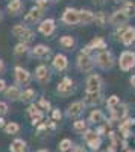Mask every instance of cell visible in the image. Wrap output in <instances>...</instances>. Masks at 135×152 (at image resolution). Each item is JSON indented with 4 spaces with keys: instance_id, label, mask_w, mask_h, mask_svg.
<instances>
[{
    "instance_id": "1",
    "label": "cell",
    "mask_w": 135,
    "mask_h": 152,
    "mask_svg": "<svg viewBox=\"0 0 135 152\" xmlns=\"http://www.w3.org/2000/svg\"><path fill=\"white\" fill-rule=\"evenodd\" d=\"M94 61H96V67L103 70V72L111 70L117 64V58L112 53V50H109V49L100 50V52H96L94 53Z\"/></svg>"
},
{
    "instance_id": "2",
    "label": "cell",
    "mask_w": 135,
    "mask_h": 152,
    "mask_svg": "<svg viewBox=\"0 0 135 152\" xmlns=\"http://www.w3.org/2000/svg\"><path fill=\"white\" fill-rule=\"evenodd\" d=\"M76 69L81 72V73H93L94 69H96V61H94V55L91 53H87L81 50L76 56Z\"/></svg>"
},
{
    "instance_id": "3",
    "label": "cell",
    "mask_w": 135,
    "mask_h": 152,
    "mask_svg": "<svg viewBox=\"0 0 135 152\" xmlns=\"http://www.w3.org/2000/svg\"><path fill=\"white\" fill-rule=\"evenodd\" d=\"M117 66L121 72H131L132 69H135V50L126 49L120 53V56L117 58Z\"/></svg>"
},
{
    "instance_id": "4",
    "label": "cell",
    "mask_w": 135,
    "mask_h": 152,
    "mask_svg": "<svg viewBox=\"0 0 135 152\" xmlns=\"http://www.w3.org/2000/svg\"><path fill=\"white\" fill-rule=\"evenodd\" d=\"M103 90V78L99 73H90L85 79V93H96Z\"/></svg>"
},
{
    "instance_id": "5",
    "label": "cell",
    "mask_w": 135,
    "mask_h": 152,
    "mask_svg": "<svg viewBox=\"0 0 135 152\" xmlns=\"http://www.w3.org/2000/svg\"><path fill=\"white\" fill-rule=\"evenodd\" d=\"M75 91H76V85H75V81H73L70 76H64L56 85V93L61 97H68Z\"/></svg>"
},
{
    "instance_id": "6",
    "label": "cell",
    "mask_w": 135,
    "mask_h": 152,
    "mask_svg": "<svg viewBox=\"0 0 135 152\" xmlns=\"http://www.w3.org/2000/svg\"><path fill=\"white\" fill-rule=\"evenodd\" d=\"M132 17L128 14V12L123 9V8H120V9H115L111 15H109V26H112V28H118V26H126V24L129 23Z\"/></svg>"
},
{
    "instance_id": "7",
    "label": "cell",
    "mask_w": 135,
    "mask_h": 152,
    "mask_svg": "<svg viewBox=\"0 0 135 152\" xmlns=\"http://www.w3.org/2000/svg\"><path fill=\"white\" fill-rule=\"evenodd\" d=\"M85 110H87V107H85V104L82 100H75V102H71L70 105H67L64 116L67 119L76 120V119H81V116L85 113Z\"/></svg>"
},
{
    "instance_id": "8",
    "label": "cell",
    "mask_w": 135,
    "mask_h": 152,
    "mask_svg": "<svg viewBox=\"0 0 135 152\" xmlns=\"http://www.w3.org/2000/svg\"><path fill=\"white\" fill-rule=\"evenodd\" d=\"M61 21H62L65 26H78L79 24V9L67 6L61 15Z\"/></svg>"
},
{
    "instance_id": "9",
    "label": "cell",
    "mask_w": 135,
    "mask_h": 152,
    "mask_svg": "<svg viewBox=\"0 0 135 152\" xmlns=\"http://www.w3.org/2000/svg\"><path fill=\"white\" fill-rule=\"evenodd\" d=\"M82 102L85 104L87 108H96L100 104L105 102V96L103 91H96V93H85L82 97Z\"/></svg>"
},
{
    "instance_id": "10",
    "label": "cell",
    "mask_w": 135,
    "mask_h": 152,
    "mask_svg": "<svg viewBox=\"0 0 135 152\" xmlns=\"http://www.w3.org/2000/svg\"><path fill=\"white\" fill-rule=\"evenodd\" d=\"M105 49H108V43H106V40L105 38H102V37H94L93 40L85 46L82 50L83 52H87V53H96V52H100V50H105Z\"/></svg>"
},
{
    "instance_id": "11",
    "label": "cell",
    "mask_w": 135,
    "mask_h": 152,
    "mask_svg": "<svg viewBox=\"0 0 135 152\" xmlns=\"http://www.w3.org/2000/svg\"><path fill=\"white\" fill-rule=\"evenodd\" d=\"M33 78L40 85H47L49 82H50V69H49L46 64L36 66L35 72H33Z\"/></svg>"
},
{
    "instance_id": "12",
    "label": "cell",
    "mask_w": 135,
    "mask_h": 152,
    "mask_svg": "<svg viewBox=\"0 0 135 152\" xmlns=\"http://www.w3.org/2000/svg\"><path fill=\"white\" fill-rule=\"evenodd\" d=\"M14 76H15V84L17 85H23V87H28L29 84H30V81H32V75H30V72L29 70H26V69H23V67H20V66H17L15 69H14Z\"/></svg>"
},
{
    "instance_id": "13",
    "label": "cell",
    "mask_w": 135,
    "mask_h": 152,
    "mask_svg": "<svg viewBox=\"0 0 135 152\" xmlns=\"http://www.w3.org/2000/svg\"><path fill=\"white\" fill-rule=\"evenodd\" d=\"M44 12L46 9H41L38 6H33L29 9V12H26V15H24V24H35V23H38L43 20L44 17Z\"/></svg>"
},
{
    "instance_id": "14",
    "label": "cell",
    "mask_w": 135,
    "mask_h": 152,
    "mask_svg": "<svg viewBox=\"0 0 135 152\" xmlns=\"http://www.w3.org/2000/svg\"><path fill=\"white\" fill-rule=\"evenodd\" d=\"M118 43H121L125 47L134 46L135 44V26H126L118 38Z\"/></svg>"
},
{
    "instance_id": "15",
    "label": "cell",
    "mask_w": 135,
    "mask_h": 152,
    "mask_svg": "<svg viewBox=\"0 0 135 152\" xmlns=\"http://www.w3.org/2000/svg\"><path fill=\"white\" fill-rule=\"evenodd\" d=\"M55 31H56V23H55L53 18H44V20H41L40 24H38V32H40L41 35H44V37L53 35Z\"/></svg>"
},
{
    "instance_id": "16",
    "label": "cell",
    "mask_w": 135,
    "mask_h": 152,
    "mask_svg": "<svg viewBox=\"0 0 135 152\" xmlns=\"http://www.w3.org/2000/svg\"><path fill=\"white\" fill-rule=\"evenodd\" d=\"M88 122H90V125H103V123H106L108 122V116L102 111V110H99V108H93L91 111H90V114H88V119H87Z\"/></svg>"
},
{
    "instance_id": "17",
    "label": "cell",
    "mask_w": 135,
    "mask_h": 152,
    "mask_svg": "<svg viewBox=\"0 0 135 152\" xmlns=\"http://www.w3.org/2000/svg\"><path fill=\"white\" fill-rule=\"evenodd\" d=\"M52 69L58 73L65 72L68 69V58L64 53H56L52 59Z\"/></svg>"
},
{
    "instance_id": "18",
    "label": "cell",
    "mask_w": 135,
    "mask_h": 152,
    "mask_svg": "<svg viewBox=\"0 0 135 152\" xmlns=\"http://www.w3.org/2000/svg\"><path fill=\"white\" fill-rule=\"evenodd\" d=\"M30 56L32 58H38V59H46L47 56H50L52 53V49L46 46V44H36L30 49Z\"/></svg>"
},
{
    "instance_id": "19",
    "label": "cell",
    "mask_w": 135,
    "mask_h": 152,
    "mask_svg": "<svg viewBox=\"0 0 135 152\" xmlns=\"http://www.w3.org/2000/svg\"><path fill=\"white\" fill-rule=\"evenodd\" d=\"M96 20V12H93L91 9L82 8L79 9V24L82 26H88V24H93Z\"/></svg>"
},
{
    "instance_id": "20",
    "label": "cell",
    "mask_w": 135,
    "mask_h": 152,
    "mask_svg": "<svg viewBox=\"0 0 135 152\" xmlns=\"http://www.w3.org/2000/svg\"><path fill=\"white\" fill-rule=\"evenodd\" d=\"M5 93V97L11 102H15V100H20L21 99V93L23 90L20 88V85H9L6 87V90L3 91Z\"/></svg>"
},
{
    "instance_id": "21",
    "label": "cell",
    "mask_w": 135,
    "mask_h": 152,
    "mask_svg": "<svg viewBox=\"0 0 135 152\" xmlns=\"http://www.w3.org/2000/svg\"><path fill=\"white\" fill-rule=\"evenodd\" d=\"M29 146L28 142L23 140V138H14L12 143L9 145V152H28Z\"/></svg>"
},
{
    "instance_id": "22",
    "label": "cell",
    "mask_w": 135,
    "mask_h": 152,
    "mask_svg": "<svg viewBox=\"0 0 135 152\" xmlns=\"http://www.w3.org/2000/svg\"><path fill=\"white\" fill-rule=\"evenodd\" d=\"M88 128H90V122L85 120V119H76L75 122H73V125H71V129L75 131L76 134H81V135Z\"/></svg>"
},
{
    "instance_id": "23",
    "label": "cell",
    "mask_w": 135,
    "mask_h": 152,
    "mask_svg": "<svg viewBox=\"0 0 135 152\" xmlns=\"http://www.w3.org/2000/svg\"><path fill=\"white\" fill-rule=\"evenodd\" d=\"M58 44L62 49H65V50H71L73 47L76 46V38L71 37V35H62L58 40Z\"/></svg>"
},
{
    "instance_id": "24",
    "label": "cell",
    "mask_w": 135,
    "mask_h": 152,
    "mask_svg": "<svg viewBox=\"0 0 135 152\" xmlns=\"http://www.w3.org/2000/svg\"><path fill=\"white\" fill-rule=\"evenodd\" d=\"M6 9H8V12L11 15H18L23 11V2L21 0H11V2L8 3V6H6Z\"/></svg>"
},
{
    "instance_id": "25",
    "label": "cell",
    "mask_w": 135,
    "mask_h": 152,
    "mask_svg": "<svg viewBox=\"0 0 135 152\" xmlns=\"http://www.w3.org/2000/svg\"><path fill=\"white\" fill-rule=\"evenodd\" d=\"M26 113H28V116H29L30 119H33V117H44V111L40 108L38 104H33V102L29 104Z\"/></svg>"
},
{
    "instance_id": "26",
    "label": "cell",
    "mask_w": 135,
    "mask_h": 152,
    "mask_svg": "<svg viewBox=\"0 0 135 152\" xmlns=\"http://www.w3.org/2000/svg\"><path fill=\"white\" fill-rule=\"evenodd\" d=\"M36 97V91L33 90V88H30V87H26L23 90V93H21V102H24V104H32L33 102V99Z\"/></svg>"
},
{
    "instance_id": "27",
    "label": "cell",
    "mask_w": 135,
    "mask_h": 152,
    "mask_svg": "<svg viewBox=\"0 0 135 152\" xmlns=\"http://www.w3.org/2000/svg\"><path fill=\"white\" fill-rule=\"evenodd\" d=\"M73 148H75V142L71 138H62L59 143H58V152H71Z\"/></svg>"
},
{
    "instance_id": "28",
    "label": "cell",
    "mask_w": 135,
    "mask_h": 152,
    "mask_svg": "<svg viewBox=\"0 0 135 152\" xmlns=\"http://www.w3.org/2000/svg\"><path fill=\"white\" fill-rule=\"evenodd\" d=\"M105 104H106V110L108 111H112L121 104V100H120V97L117 94H111V96H108L105 99Z\"/></svg>"
},
{
    "instance_id": "29",
    "label": "cell",
    "mask_w": 135,
    "mask_h": 152,
    "mask_svg": "<svg viewBox=\"0 0 135 152\" xmlns=\"http://www.w3.org/2000/svg\"><path fill=\"white\" fill-rule=\"evenodd\" d=\"M20 129H21V126H20L17 122H8L6 126L3 128V132H5L6 135H17V134L20 132Z\"/></svg>"
},
{
    "instance_id": "30",
    "label": "cell",
    "mask_w": 135,
    "mask_h": 152,
    "mask_svg": "<svg viewBox=\"0 0 135 152\" xmlns=\"http://www.w3.org/2000/svg\"><path fill=\"white\" fill-rule=\"evenodd\" d=\"M85 145L88 146V149H90L91 152H99L100 148H102V145H103V140H102L100 135H97L96 138H93V140H90L88 143H85Z\"/></svg>"
},
{
    "instance_id": "31",
    "label": "cell",
    "mask_w": 135,
    "mask_h": 152,
    "mask_svg": "<svg viewBox=\"0 0 135 152\" xmlns=\"http://www.w3.org/2000/svg\"><path fill=\"white\" fill-rule=\"evenodd\" d=\"M108 20H109V17L106 15L105 11H97V12H96V20H94V23H96L99 28H103L105 24H108Z\"/></svg>"
},
{
    "instance_id": "32",
    "label": "cell",
    "mask_w": 135,
    "mask_h": 152,
    "mask_svg": "<svg viewBox=\"0 0 135 152\" xmlns=\"http://www.w3.org/2000/svg\"><path fill=\"white\" fill-rule=\"evenodd\" d=\"M28 52H30V49H29L28 43L20 41V43L15 44V47H14V55H17V56H20V55H26Z\"/></svg>"
},
{
    "instance_id": "33",
    "label": "cell",
    "mask_w": 135,
    "mask_h": 152,
    "mask_svg": "<svg viewBox=\"0 0 135 152\" xmlns=\"http://www.w3.org/2000/svg\"><path fill=\"white\" fill-rule=\"evenodd\" d=\"M18 40H20V41H23V43H28V44H29L30 41H33V40H35V32H33L32 29H29V28H28L26 31H24V32L21 34V37L18 38Z\"/></svg>"
},
{
    "instance_id": "34",
    "label": "cell",
    "mask_w": 135,
    "mask_h": 152,
    "mask_svg": "<svg viewBox=\"0 0 135 152\" xmlns=\"http://www.w3.org/2000/svg\"><path fill=\"white\" fill-rule=\"evenodd\" d=\"M28 29V26L26 24H23V23H18V24H14V26H12V29H11V34L14 35L15 38H20L21 37V34L24 32Z\"/></svg>"
},
{
    "instance_id": "35",
    "label": "cell",
    "mask_w": 135,
    "mask_h": 152,
    "mask_svg": "<svg viewBox=\"0 0 135 152\" xmlns=\"http://www.w3.org/2000/svg\"><path fill=\"white\" fill-rule=\"evenodd\" d=\"M121 8H123L131 17L135 15V3L132 2V0H126V2H123V3H121Z\"/></svg>"
},
{
    "instance_id": "36",
    "label": "cell",
    "mask_w": 135,
    "mask_h": 152,
    "mask_svg": "<svg viewBox=\"0 0 135 152\" xmlns=\"http://www.w3.org/2000/svg\"><path fill=\"white\" fill-rule=\"evenodd\" d=\"M97 135H99V134L96 132V129H93V128H88L87 131H85V132L82 134V138H83V142H85V143H88L90 140H93V138H96Z\"/></svg>"
},
{
    "instance_id": "37",
    "label": "cell",
    "mask_w": 135,
    "mask_h": 152,
    "mask_svg": "<svg viewBox=\"0 0 135 152\" xmlns=\"http://www.w3.org/2000/svg\"><path fill=\"white\" fill-rule=\"evenodd\" d=\"M38 105H40V108H41L43 111H47V113L52 111V104H50V100H47V99H44V97H40Z\"/></svg>"
},
{
    "instance_id": "38",
    "label": "cell",
    "mask_w": 135,
    "mask_h": 152,
    "mask_svg": "<svg viewBox=\"0 0 135 152\" xmlns=\"http://www.w3.org/2000/svg\"><path fill=\"white\" fill-rule=\"evenodd\" d=\"M50 117H52V120H55V122H61V120H62V117H64V113L61 111L59 108H52Z\"/></svg>"
},
{
    "instance_id": "39",
    "label": "cell",
    "mask_w": 135,
    "mask_h": 152,
    "mask_svg": "<svg viewBox=\"0 0 135 152\" xmlns=\"http://www.w3.org/2000/svg\"><path fill=\"white\" fill-rule=\"evenodd\" d=\"M118 126H123V128H131V129H132V126H135V119L131 117V116H128V117H125L123 120H120Z\"/></svg>"
},
{
    "instance_id": "40",
    "label": "cell",
    "mask_w": 135,
    "mask_h": 152,
    "mask_svg": "<svg viewBox=\"0 0 135 152\" xmlns=\"http://www.w3.org/2000/svg\"><path fill=\"white\" fill-rule=\"evenodd\" d=\"M50 5V0H35V6H38L41 9H47Z\"/></svg>"
},
{
    "instance_id": "41",
    "label": "cell",
    "mask_w": 135,
    "mask_h": 152,
    "mask_svg": "<svg viewBox=\"0 0 135 152\" xmlns=\"http://www.w3.org/2000/svg\"><path fill=\"white\" fill-rule=\"evenodd\" d=\"M9 111V107L6 102H3V100H0V116H5V114H8Z\"/></svg>"
},
{
    "instance_id": "42",
    "label": "cell",
    "mask_w": 135,
    "mask_h": 152,
    "mask_svg": "<svg viewBox=\"0 0 135 152\" xmlns=\"http://www.w3.org/2000/svg\"><path fill=\"white\" fill-rule=\"evenodd\" d=\"M71 152H88V149L85 148L83 145H76V143H75V148H73Z\"/></svg>"
},
{
    "instance_id": "43",
    "label": "cell",
    "mask_w": 135,
    "mask_h": 152,
    "mask_svg": "<svg viewBox=\"0 0 135 152\" xmlns=\"http://www.w3.org/2000/svg\"><path fill=\"white\" fill-rule=\"evenodd\" d=\"M6 90V82L3 79H0V93H3Z\"/></svg>"
},
{
    "instance_id": "44",
    "label": "cell",
    "mask_w": 135,
    "mask_h": 152,
    "mask_svg": "<svg viewBox=\"0 0 135 152\" xmlns=\"http://www.w3.org/2000/svg\"><path fill=\"white\" fill-rule=\"evenodd\" d=\"M6 123L8 122H5V119H3V116H0V129H3L5 126H6Z\"/></svg>"
},
{
    "instance_id": "45",
    "label": "cell",
    "mask_w": 135,
    "mask_h": 152,
    "mask_svg": "<svg viewBox=\"0 0 135 152\" xmlns=\"http://www.w3.org/2000/svg\"><path fill=\"white\" fill-rule=\"evenodd\" d=\"M3 72H5V61L0 58V75H2Z\"/></svg>"
},
{
    "instance_id": "46",
    "label": "cell",
    "mask_w": 135,
    "mask_h": 152,
    "mask_svg": "<svg viewBox=\"0 0 135 152\" xmlns=\"http://www.w3.org/2000/svg\"><path fill=\"white\" fill-rule=\"evenodd\" d=\"M129 84H131V87H134V88H135V73L129 78Z\"/></svg>"
},
{
    "instance_id": "47",
    "label": "cell",
    "mask_w": 135,
    "mask_h": 152,
    "mask_svg": "<svg viewBox=\"0 0 135 152\" xmlns=\"http://www.w3.org/2000/svg\"><path fill=\"white\" fill-rule=\"evenodd\" d=\"M105 2H106V0H93V3H94V5H103Z\"/></svg>"
},
{
    "instance_id": "48",
    "label": "cell",
    "mask_w": 135,
    "mask_h": 152,
    "mask_svg": "<svg viewBox=\"0 0 135 152\" xmlns=\"http://www.w3.org/2000/svg\"><path fill=\"white\" fill-rule=\"evenodd\" d=\"M36 152H50V151H49V149H44V148H43V149H38Z\"/></svg>"
},
{
    "instance_id": "49",
    "label": "cell",
    "mask_w": 135,
    "mask_h": 152,
    "mask_svg": "<svg viewBox=\"0 0 135 152\" xmlns=\"http://www.w3.org/2000/svg\"><path fill=\"white\" fill-rule=\"evenodd\" d=\"M114 2H117V3H123V2H126V0H114Z\"/></svg>"
},
{
    "instance_id": "50",
    "label": "cell",
    "mask_w": 135,
    "mask_h": 152,
    "mask_svg": "<svg viewBox=\"0 0 135 152\" xmlns=\"http://www.w3.org/2000/svg\"><path fill=\"white\" fill-rule=\"evenodd\" d=\"M56 2H59V0H50V3H56Z\"/></svg>"
},
{
    "instance_id": "51",
    "label": "cell",
    "mask_w": 135,
    "mask_h": 152,
    "mask_svg": "<svg viewBox=\"0 0 135 152\" xmlns=\"http://www.w3.org/2000/svg\"><path fill=\"white\" fill-rule=\"evenodd\" d=\"M126 152H135V149H128Z\"/></svg>"
},
{
    "instance_id": "52",
    "label": "cell",
    "mask_w": 135,
    "mask_h": 152,
    "mask_svg": "<svg viewBox=\"0 0 135 152\" xmlns=\"http://www.w3.org/2000/svg\"><path fill=\"white\" fill-rule=\"evenodd\" d=\"M0 20H2V12H0Z\"/></svg>"
}]
</instances>
